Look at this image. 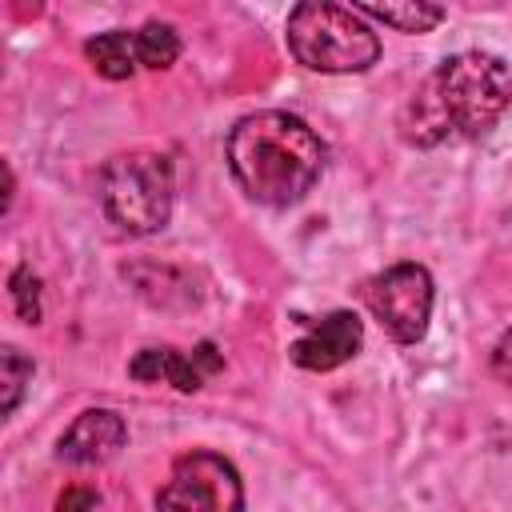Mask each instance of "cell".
<instances>
[{
	"mask_svg": "<svg viewBox=\"0 0 512 512\" xmlns=\"http://www.w3.org/2000/svg\"><path fill=\"white\" fill-rule=\"evenodd\" d=\"M224 160L248 200L288 208L316 188L324 172V144L300 116L264 108L232 124L224 140Z\"/></svg>",
	"mask_w": 512,
	"mask_h": 512,
	"instance_id": "cell-1",
	"label": "cell"
},
{
	"mask_svg": "<svg viewBox=\"0 0 512 512\" xmlns=\"http://www.w3.org/2000/svg\"><path fill=\"white\" fill-rule=\"evenodd\" d=\"M508 96H512V76L504 56L456 52L404 104L400 116L404 140L432 148L448 136H484L504 116Z\"/></svg>",
	"mask_w": 512,
	"mask_h": 512,
	"instance_id": "cell-2",
	"label": "cell"
},
{
	"mask_svg": "<svg viewBox=\"0 0 512 512\" xmlns=\"http://www.w3.org/2000/svg\"><path fill=\"white\" fill-rule=\"evenodd\" d=\"M288 52L296 64L328 76H348V72H368L380 60V36L368 20H360L344 4H296L284 24Z\"/></svg>",
	"mask_w": 512,
	"mask_h": 512,
	"instance_id": "cell-3",
	"label": "cell"
},
{
	"mask_svg": "<svg viewBox=\"0 0 512 512\" xmlns=\"http://www.w3.org/2000/svg\"><path fill=\"white\" fill-rule=\"evenodd\" d=\"M176 172L164 152H116L100 168V208L128 236H152L172 220Z\"/></svg>",
	"mask_w": 512,
	"mask_h": 512,
	"instance_id": "cell-4",
	"label": "cell"
},
{
	"mask_svg": "<svg viewBox=\"0 0 512 512\" xmlns=\"http://www.w3.org/2000/svg\"><path fill=\"white\" fill-rule=\"evenodd\" d=\"M436 284L424 264L400 260L364 284V304L396 344H416L432 320Z\"/></svg>",
	"mask_w": 512,
	"mask_h": 512,
	"instance_id": "cell-5",
	"label": "cell"
},
{
	"mask_svg": "<svg viewBox=\"0 0 512 512\" xmlns=\"http://www.w3.org/2000/svg\"><path fill=\"white\" fill-rule=\"evenodd\" d=\"M156 512H244V480L220 452H188L156 492Z\"/></svg>",
	"mask_w": 512,
	"mask_h": 512,
	"instance_id": "cell-6",
	"label": "cell"
},
{
	"mask_svg": "<svg viewBox=\"0 0 512 512\" xmlns=\"http://www.w3.org/2000/svg\"><path fill=\"white\" fill-rule=\"evenodd\" d=\"M364 344V324L356 312L336 308L328 316H320L316 324L304 328V336H296L288 344V356L296 368L304 372H332L340 364H348Z\"/></svg>",
	"mask_w": 512,
	"mask_h": 512,
	"instance_id": "cell-7",
	"label": "cell"
},
{
	"mask_svg": "<svg viewBox=\"0 0 512 512\" xmlns=\"http://www.w3.org/2000/svg\"><path fill=\"white\" fill-rule=\"evenodd\" d=\"M124 440H128V424H124L120 412H112V408H88L56 440V460L60 464H76V468L108 464L124 448Z\"/></svg>",
	"mask_w": 512,
	"mask_h": 512,
	"instance_id": "cell-8",
	"label": "cell"
},
{
	"mask_svg": "<svg viewBox=\"0 0 512 512\" xmlns=\"http://www.w3.org/2000/svg\"><path fill=\"white\" fill-rule=\"evenodd\" d=\"M220 352L204 340L192 356L180 348H144L132 356L128 376L140 384H172L176 392H196L212 372H220Z\"/></svg>",
	"mask_w": 512,
	"mask_h": 512,
	"instance_id": "cell-9",
	"label": "cell"
},
{
	"mask_svg": "<svg viewBox=\"0 0 512 512\" xmlns=\"http://www.w3.org/2000/svg\"><path fill=\"white\" fill-rule=\"evenodd\" d=\"M352 12L360 20H376V24H388L396 32H432L440 20H444V8L440 4H424V0H404V4H352Z\"/></svg>",
	"mask_w": 512,
	"mask_h": 512,
	"instance_id": "cell-10",
	"label": "cell"
},
{
	"mask_svg": "<svg viewBox=\"0 0 512 512\" xmlns=\"http://www.w3.org/2000/svg\"><path fill=\"white\" fill-rule=\"evenodd\" d=\"M84 56L88 64L104 76V80H128L136 72V48H132V32L124 28H112V32H100L84 44Z\"/></svg>",
	"mask_w": 512,
	"mask_h": 512,
	"instance_id": "cell-11",
	"label": "cell"
},
{
	"mask_svg": "<svg viewBox=\"0 0 512 512\" xmlns=\"http://www.w3.org/2000/svg\"><path fill=\"white\" fill-rule=\"evenodd\" d=\"M132 48H136V68H152V72H164L176 64L180 56V36L172 24L164 20H148L132 32Z\"/></svg>",
	"mask_w": 512,
	"mask_h": 512,
	"instance_id": "cell-12",
	"label": "cell"
},
{
	"mask_svg": "<svg viewBox=\"0 0 512 512\" xmlns=\"http://www.w3.org/2000/svg\"><path fill=\"white\" fill-rule=\"evenodd\" d=\"M32 372H36V364H32L28 352H20L12 344H0V424L20 408V400L32 384Z\"/></svg>",
	"mask_w": 512,
	"mask_h": 512,
	"instance_id": "cell-13",
	"label": "cell"
},
{
	"mask_svg": "<svg viewBox=\"0 0 512 512\" xmlns=\"http://www.w3.org/2000/svg\"><path fill=\"white\" fill-rule=\"evenodd\" d=\"M12 296H16V308L28 324L40 320V280L28 272V268H16L12 272Z\"/></svg>",
	"mask_w": 512,
	"mask_h": 512,
	"instance_id": "cell-14",
	"label": "cell"
},
{
	"mask_svg": "<svg viewBox=\"0 0 512 512\" xmlns=\"http://www.w3.org/2000/svg\"><path fill=\"white\" fill-rule=\"evenodd\" d=\"M92 508H96V492L84 488V484L64 488L60 500H56V512H92Z\"/></svg>",
	"mask_w": 512,
	"mask_h": 512,
	"instance_id": "cell-15",
	"label": "cell"
},
{
	"mask_svg": "<svg viewBox=\"0 0 512 512\" xmlns=\"http://www.w3.org/2000/svg\"><path fill=\"white\" fill-rule=\"evenodd\" d=\"M12 196H16V176H12L8 160H0V212L12 208Z\"/></svg>",
	"mask_w": 512,
	"mask_h": 512,
	"instance_id": "cell-16",
	"label": "cell"
},
{
	"mask_svg": "<svg viewBox=\"0 0 512 512\" xmlns=\"http://www.w3.org/2000/svg\"><path fill=\"white\" fill-rule=\"evenodd\" d=\"M504 352H508V332L500 336V344H496V376L500 380H508V368H504Z\"/></svg>",
	"mask_w": 512,
	"mask_h": 512,
	"instance_id": "cell-17",
	"label": "cell"
}]
</instances>
